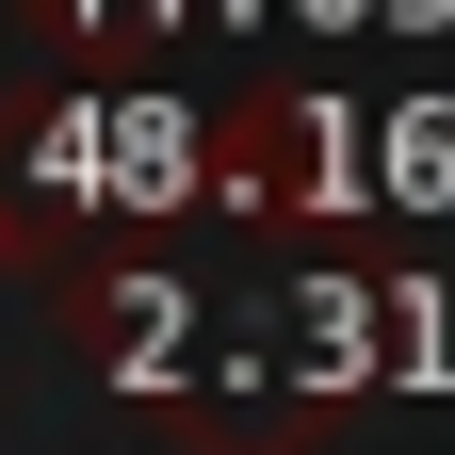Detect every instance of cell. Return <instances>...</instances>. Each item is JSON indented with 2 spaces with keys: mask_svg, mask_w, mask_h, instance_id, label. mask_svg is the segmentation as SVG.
Wrapping results in <instances>:
<instances>
[{
  "mask_svg": "<svg viewBox=\"0 0 455 455\" xmlns=\"http://www.w3.org/2000/svg\"><path fill=\"white\" fill-rule=\"evenodd\" d=\"M0 260H17V212H0Z\"/></svg>",
  "mask_w": 455,
  "mask_h": 455,
  "instance_id": "6da1fadb",
  "label": "cell"
}]
</instances>
